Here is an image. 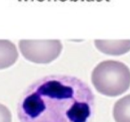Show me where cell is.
Listing matches in <instances>:
<instances>
[{
	"label": "cell",
	"mask_w": 130,
	"mask_h": 122,
	"mask_svg": "<svg viewBox=\"0 0 130 122\" xmlns=\"http://www.w3.org/2000/svg\"><path fill=\"white\" fill-rule=\"evenodd\" d=\"M95 98L91 87L71 75L52 74L30 84L17 106L20 122H91Z\"/></svg>",
	"instance_id": "6da1fadb"
},
{
	"label": "cell",
	"mask_w": 130,
	"mask_h": 122,
	"mask_svg": "<svg viewBox=\"0 0 130 122\" xmlns=\"http://www.w3.org/2000/svg\"><path fill=\"white\" fill-rule=\"evenodd\" d=\"M91 80L102 95L119 96L130 87V70L121 62L107 60L96 65L92 71Z\"/></svg>",
	"instance_id": "7a4b0ae2"
},
{
	"label": "cell",
	"mask_w": 130,
	"mask_h": 122,
	"mask_svg": "<svg viewBox=\"0 0 130 122\" xmlns=\"http://www.w3.org/2000/svg\"><path fill=\"white\" fill-rule=\"evenodd\" d=\"M22 55L35 63H49L60 55L62 49L60 40H21Z\"/></svg>",
	"instance_id": "3957f363"
},
{
	"label": "cell",
	"mask_w": 130,
	"mask_h": 122,
	"mask_svg": "<svg viewBox=\"0 0 130 122\" xmlns=\"http://www.w3.org/2000/svg\"><path fill=\"white\" fill-rule=\"evenodd\" d=\"M94 44L101 52L110 55H120L130 50V40H95Z\"/></svg>",
	"instance_id": "277c9868"
},
{
	"label": "cell",
	"mask_w": 130,
	"mask_h": 122,
	"mask_svg": "<svg viewBox=\"0 0 130 122\" xmlns=\"http://www.w3.org/2000/svg\"><path fill=\"white\" fill-rule=\"evenodd\" d=\"M19 56L17 48L9 40H0V70L14 64Z\"/></svg>",
	"instance_id": "5b68a950"
},
{
	"label": "cell",
	"mask_w": 130,
	"mask_h": 122,
	"mask_svg": "<svg viewBox=\"0 0 130 122\" xmlns=\"http://www.w3.org/2000/svg\"><path fill=\"white\" fill-rule=\"evenodd\" d=\"M113 118L116 122H130V95L116 102L113 107Z\"/></svg>",
	"instance_id": "8992f818"
},
{
	"label": "cell",
	"mask_w": 130,
	"mask_h": 122,
	"mask_svg": "<svg viewBox=\"0 0 130 122\" xmlns=\"http://www.w3.org/2000/svg\"><path fill=\"white\" fill-rule=\"evenodd\" d=\"M0 122H12V113L4 104L0 103Z\"/></svg>",
	"instance_id": "52a82bcc"
}]
</instances>
